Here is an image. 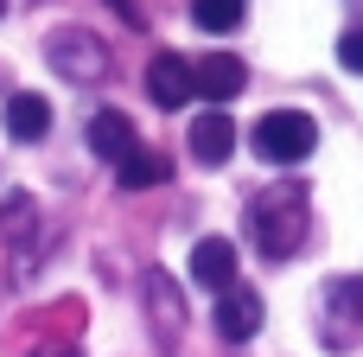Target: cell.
I'll use <instances>...</instances> for the list:
<instances>
[{"label": "cell", "instance_id": "obj_5", "mask_svg": "<svg viewBox=\"0 0 363 357\" xmlns=\"http://www.w3.org/2000/svg\"><path fill=\"white\" fill-rule=\"evenodd\" d=\"M83 141H89V153H96L102 166H128V160L140 153V141H134V121H128L121 109H102V115H89Z\"/></svg>", "mask_w": 363, "mask_h": 357}, {"label": "cell", "instance_id": "obj_8", "mask_svg": "<svg viewBox=\"0 0 363 357\" xmlns=\"http://www.w3.org/2000/svg\"><path fill=\"white\" fill-rule=\"evenodd\" d=\"M191 281H198L204 294H230V287H236V243H230V236H204V243L191 249Z\"/></svg>", "mask_w": 363, "mask_h": 357}, {"label": "cell", "instance_id": "obj_16", "mask_svg": "<svg viewBox=\"0 0 363 357\" xmlns=\"http://www.w3.org/2000/svg\"><path fill=\"white\" fill-rule=\"evenodd\" d=\"M338 64H345L351 77H363V26H351V32L338 38Z\"/></svg>", "mask_w": 363, "mask_h": 357}, {"label": "cell", "instance_id": "obj_2", "mask_svg": "<svg viewBox=\"0 0 363 357\" xmlns=\"http://www.w3.org/2000/svg\"><path fill=\"white\" fill-rule=\"evenodd\" d=\"M313 147H319V128H313V115H300V109H268V115L255 121V153L274 160V166H300Z\"/></svg>", "mask_w": 363, "mask_h": 357}, {"label": "cell", "instance_id": "obj_17", "mask_svg": "<svg viewBox=\"0 0 363 357\" xmlns=\"http://www.w3.org/2000/svg\"><path fill=\"white\" fill-rule=\"evenodd\" d=\"M108 6H115V13H121L128 26H140V19H147V13H140V0H108Z\"/></svg>", "mask_w": 363, "mask_h": 357}, {"label": "cell", "instance_id": "obj_19", "mask_svg": "<svg viewBox=\"0 0 363 357\" xmlns=\"http://www.w3.org/2000/svg\"><path fill=\"white\" fill-rule=\"evenodd\" d=\"M357 13H363V0H357Z\"/></svg>", "mask_w": 363, "mask_h": 357}, {"label": "cell", "instance_id": "obj_10", "mask_svg": "<svg viewBox=\"0 0 363 357\" xmlns=\"http://www.w3.org/2000/svg\"><path fill=\"white\" fill-rule=\"evenodd\" d=\"M230 147H236V128H230V115L204 109V115L191 121V160H204V166H223V160H230Z\"/></svg>", "mask_w": 363, "mask_h": 357}, {"label": "cell", "instance_id": "obj_13", "mask_svg": "<svg viewBox=\"0 0 363 357\" xmlns=\"http://www.w3.org/2000/svg\"><path fill=\"white\" fill-rule=\"evenodd\" d=\"M115 179H121V192H147V185H166L172 179V160L153 153V147H140L128 166H115Z\"/></svg>", "mask_w": 363, "mask_h": 357}, {"label": "cell", "instance_id": "obj_4", "mask_svg": "<svg viewBox=\"0 0 363 357\" xmlns=\"http://www.w3.org/2000/svg\"><path fill=\"white\" fill-rule=\"evenodd\" d=\"M147 96H153L160 109H185V102L198 96V64L179 57V51H160V57L147 64Z\"/></svg>", "mask_w": 363, "mask_h": 357}, {"label": "cell", "instance_id": "obj_9", "mask_svg": "<svg viewBox=\"0 0 363 357\" xmlns=\"http://www.w3.org/2000/svg\"><path fill=\"white\" fill-rule=\"evenodd\" d=\"M242 83H249V64L236 51H211L198 64V96L204 102H230V96H242Z\"/></svg>", "mask_w": 363, "mask_h": 357}, {"label": "cell", "instance_id": "obj_14", "mask_svg": "<svg viewBox=\"0 0 363 357\" xmlns=\"http://www.w3.org/2000/svg\"><path fill=\"white\" fill-rule=\"evenodd\" d=\"M32 217H38V204H32L26 192H13V198L0 204V243H26V236H32Z\"/></svg>", "mask_w": 363, "mask_h": 357}, {"label": "cell", "instance_id": "obj_11", "mask_svg": "<svg viewBox=\"0 0 363 357\" xmlns=\"http://www.w3.org/2000/svg\"><path fill=\"white\" fill-rule=\"evenodd\" d=\"M6 134H13V141H45V134H51V102L32 96V89L6 96Z\"/></svg>", "mask_w": 363, "mask_h": 357}, {"label": "cell", "instance_id": "obj_20", "mask_svg": "<svg viewBox=\"0 0 363 357\" xmlns=\"http://www.w3.org/2000/svg\"><path fill=\"white\" fill-rule=\"evenodd\" d=\"M0 13H6V6H0Z\"/></svg>", "mask_w": 363, "mask_h": 357}, {"label": "cell", "instance_id": "obj_7", "mask_svg": "<svg viewBox=\"0 0 363 357\" xmlns=\"http://www.w3.org/2000/svg\"><path fill=\"white\" fill-rule=\"evenodd\" d=\"M363 332V281L345 275L325 287V345H351Z\"/></svg>", "mask_w": 363, "mask_h": 357}, {"label": "cell", "instance_id": "obj_18", "mask_svg": "<svg viewBox=\"0 0 363 357\" xmlns=\"http://www.w3.org/2000/svg\"><path fill=\"white\" fill-rule=\"evenodd\" d=\"M32 357H77V351H70V345H38Z\"/></svg>", "mask_w": 363, "mask_h": 357}, {"label": "cell", "instance_id": "obj_1", "mask_svg": "<svg viewBox=\"0 0 363 357\" xmlns=\"http://www.w3.org/2000/svg\"><path fill=\"white\" fill-rule=\"evenodd\" d=\"M249 236H255V249H262V256L287 262V256L306 243V192H300L294 179H281V185L255 192V204H249Z\"/></svg>", "mask_w": 363, "mask_h": 357}, {"label": "cell", "instance_id": "obj_3", "mask_svg": "<svg viewBox=\"0 0 363 357\" xmlns=\"http://www.w3.org/2000/svg\"><path fill=\"white\" fill-rule=\"evenodd\" d=\"M45 64H51L64 83H96V77H108L102 38H96V32H77V26H64V32L45 38Z\"/></svg>", "mask_w": 363, "mask_h": 357}, {"label": "cell", "instance_id": "obj_15", "mask_svg": "<svg viewBox=\"0 0 363 357\" xmlns=\"http://www.w3.org/2000/svg\"><path fill=\"white\" fill-rule=\"evenodd\" d=\"M198 32H236L242 26V0H191Z\"/></svg>", "mask_w": 363, "mask_h": 357}, {"label": "cell", "instance_id": "obj_12", "mask_svg": "<svg viewBox=\"0 0 363 357\" xmlns=\"http://www.w3.org/2000/svg\"><path fill=\"white\" fill-rule=\"evenodd\" d=\"M147 313L160 319V345H179V319H185V313H179V294H172V281H166L160 268L147 275Z\"/></svg>", "mask_w": 363, "mask_h": 357}, {"label": "cell", "instance_id": "obj_6", "mask_svg": "<svg viewBox=\"0 0 363 357\" xmlns=\"http://www.w3.org/2000/svg\"><path fill=\"white\" fill-rule=\"evenodd\" d=\"M211 319H217V339H230V345H249V339L262 332V319H268V313H262V294L236 281L230 294H217V313H211Z\"/></svg>", "mask_w": 363, "mask_h": 357}]
</instances>
